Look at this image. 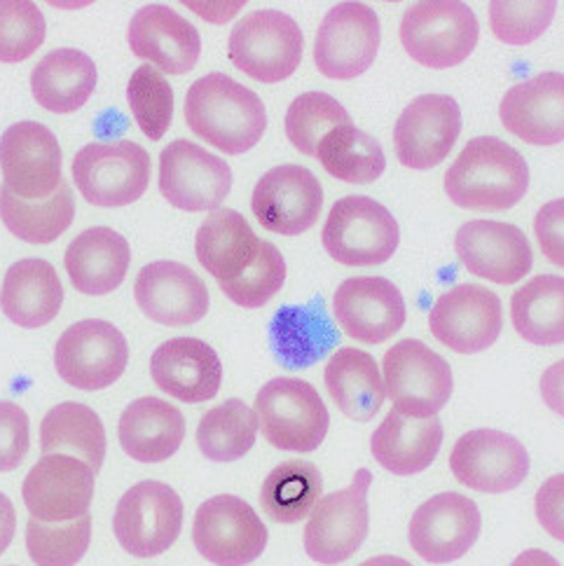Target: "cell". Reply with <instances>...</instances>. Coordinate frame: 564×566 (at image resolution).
Listing matches in <instances>:
<instances>
[{"instance_id": "obj_1", "label": "cell", "mask_w": 564, "mask_h": 566, "mask_svg": "<svg viewBox=\"0 0 564 566\" xmlns=\"http://www.w3.org/2000/svg\"><path fill=\"white\" fill-rule=\"evenodd\" d=\"M186 123L190 132L226 155L255 148L268 129L263 101L226 73L199 77L186 94Z\"/></svg>"}, {"instance_id": "obj_2", "label": "cell", "mask_w": 564, "mask_h": 566, "mask_svg": "<svg viewBox=\"0 0 564 566\" xmlns=\"http://www.w3.org/2000/svg\"><path fill=\"white\" fill-rule=\"evenodd\" d=\"M530 167L506 140L494 136L471 138L446 174L452 205L469 211H506L528 195Z\"/></svg>"}, {"instance_id": "obj_3", "label": "cell", "mask_w": 564, "mask_h": 566, "mask_svg": "<svg viewBox=\"0 0 564 566\" xmlns=\"http://www.w3.org/2000/svg\"><path fill=\"white\" fill-rule=\"evenodd\" d=\"M258 429L276 450L307 454L318 450L328 433V410L305 379L276 377L255 396Z\"/></svg>"}, {"instance_id": "obj_4", "label": "cell", "mask_w": 564, "mask_h": 566, "mask_svg": "<svg viewBox=\"0 0 564 566\" xmlns=\"http://www.w3.org/2000/svg\"><path fill=\"white\" fill-rule=\"evenodd\" d=\"M478 19L459 0L415 3L400 19V43L412 62L442 71L464 64L478 45Z\"/></svg>"}, {"instance_id": "obj_5", "label": "cell", "mask_w": 564, "mask_h": 566, "mask_svg": "<svg viewBox=\"0 0 564 566\" xmlns=\"http://www.w3.org/2000/svg\"><path fill=\"white\" fill-rule=\"evenodd\" d=\"M321 241L340 265L375 268L394 258L400 230L396 218L379 201L352 195L335 201Z\"/></svg>"}, {"instance_id": "obj_6", "label": "cell", "mask_w": 564, "mask_h": 566, "mask_svg": "<svg viewBox=\"0 0 564 566\" xmlns=\"http://www.w3.org/2000/svg\"><path fill=\"white\" fill-rule=\"evenodd\" d=\"M305 50V35L293 17L279 10H258L237 22L228 54L234 69L258 83L274 85L291 77Z\"/></svg>"}, {"instance_id": "obj_7", "label": "cell", "mask_w": 564, "mask_h": 566, "mask_svg": "<svg viewBox=\"0 0 564 566\" xmlns=\"http://www.w3.org/2000/svg\"><path fill=\"white\" fill-rule=\"evenodd\" d=\"M385 389L394 410L412 417H436L455 389L450 363L419 339H400L382 360Z\"/></svg>"}, {"instance_id": "obj_8", "label": "cell", "mask_w": 564, "mask_h": 566, "mask_svg": "<svg viewBox=\"0 0 564 566\" xmlns=\"http://www.w3.org/2000/svg\"><path fill=\"white\" fill-rule=\"evenodd\" d=\"M73 180L94 207H129L148 190L150 155L134 140L90 144L73 157Z\"/></svg>"}, {"instance_id": "obj_9", "label": "cell", "mask_w": 564, "mask_h": 566, "mask_svg": "<svg viewBox=\"0 0 564 566\" xmlns=\"http://www.w3.org/2000/svg\"><path fill=\"white\" fill-rule=\"evenodd\" d=\"M184 530V501L165 482L144 480L119 499L113 532L123 551L138 559L167 553Z\"/></svg>"}, {"instance_id": "obj_10", "label": "cell", "mask_w": 564, "mask_h": 566, "mask_svg": "<svg viewBox=\"0 0 564 566\" xmlns=\"http://www.w3.org/2000/svg\"><path fill=\"white\" fill-rule=\"evenodd\" d=\"M129 347L113 323L101 318L80 321L66 328L54 345L59 377L80 391L108 389L125 375Z\"/></svg>"}, {"instance_id": "obj_11", "label": "cell", "mask_w": 564, "mask_h": 566, "mask_svg": "<svg viewBox=\"0 0 564 566\" xmlns=\"http://www.w3.org/2000/svg\"><path fill=\"white\" fill-rule=\"evenodd\" d=\"M268 527L251 505L232 494L205 501L195 513L192 543L216 566H247L268 548Z\"/></svg>"}, {"instance_id": "obj_12", "label": "cell", "mask_w": 564, "mask_h": 566, "mask_svg": "<svg viewBox=\"0 0 564 566\" xmlns=\"http://www.w3.org/2000/svg\"><path fill=\"white\" fill-rule=\"evenodd\" d=\"M373 475L356 471L349 488L321 499L305 527V553L318 564L352 559L368 536V490Z\"/></svg>"}, {"instance_id": "obj_13", "label": "cell", "mask_w": 564, "mask_h": 566, "mask_svg": "<svg viewBox=\"0 0 564 566\" xmlns=\"http://www.w3.org/2000/svg\"><path fill=\"white\" fill-rule=\"evenodd\" d=\"M232 190V169L223 157L192 140H174L159 155V192L174 209L216 211Z\"/></svg>"}, {"instance_id": "obj_14", "label": "cell", "mask_w": 564, "mask_h": 566, "mask_svg": "<svg viewBox=\"0 0 564 566\" xmlns=\"http://www.w3.org/2000/svg\"><path fill=\"white\" fill-rule=\"evenodd\" d=\"M379 50V19L366 3H337L318 27L314 64L331 80L364 75Z\"/></svg>"}, {"instance_id": "obj_15", "label": "cell", "mask_w": 564, "mask_h": 566, "mask_svg": "<svg viewBox=\"0 0 564 566\" xmlns=\"http://www.w3.org/2000/svg\"><path fill=\"white\" fill-rule=\"evenodd\" d=\"M450 471L469 490L503 494L525 482L530 473V454L525 444L509 433L476 429L455 442Z\"/></svg>"}, {"instance_id": "obj_16", "label": "cell", "mask_w": 564, "mask_h": 566, "mask_svg": "<svg viewBox=\"0 0 564 566\" xmlns=\"http://www.w3.org/2000/svg\"><path fill=\"white\" fill-rule=\"evenodd\" d=\"M3 186L24 201L52 197L62 180V148L40 123H17L0 138Z\"/></svg>"}, {"instance_id": "obj_17", "label": "cell", "mask_w": 564, "mask_h": 566, "mask_svg": "<svg viewBox=\"0 0 564 566\" xmlns=\"http://www.w3.org/2000/svg\"><path fill=\"white\" fill-rule=\"evenodd\" d=\"M501 300L478 283L442 293L429 314L431 335L457 354H480L490 349L501 335Z\"/></svg>"}, {"instance_id": "obj_18", "label": "cell", "mask_w": 564, "mask_h": 566, "mask_svg": "<svg viewBox=\"0 0 564 566\" xmlns=\"http://www.w3.org/2000/svg\"><path fill=\"white\" fill-rule=\"evenodd\" d=\"M461 134V108L452 96L425 94L400 113L394 148L403 167L427 171L450 155Z\"/></svg>"}, {"instance_id": "obj_19", "label": "cell", "mask_w": 564, "mask_h": 566, "mask_svg": "<svg viewBox=\"0 0 564 566\" xmlns=\"http://www.w3.org/2000/svg\"><path fill=\"white\" fill-rule=\"evenodd\" d=\"M251 209L268 232L297 237L316 226L324 209V190L310 169L281 165L258 180Z\"/></svg>"}, {"instance_id": "obj_20", "label": "cell", "mask_w": 564, "mask_h": 566, "mask_svg": "<svg viewBox=\"0 0 564 566\" xmlns=\"http://www.w3.org/2000/svg\"><path fill=\"white\" fill-rule=\"evenodd\" d=\"M482 517L476 501L442 492L415 511L408 538L412 551L429 564H450L464 557L480 536Z\"/></svg>"}, {"instance_id": "obj_21", "label": "cell", "mask_w": 564, "mask_h": 566, "mask_svg": "<svg viewBox=\"0 0 564 566\" xmlns=\"http://www.w3.org/2000/svg\"><path fill=\"white\" fill-rule=\"evenodd\" d=\"M96 473L69 454H45L29 471L22 496L38 522H73L90 515Z\"/></svg>"}, {"instance_id": "obj_22", "label": "cell", "mask_w": 564, "mask_h": 566, "mask_svg": "<svg viewBox=\"0 0 564 566\" xmlns=\"http://www.w3.org/2000/svg\"><path fill=\"white\" fill-rule=\"evenodd\" d=\"M337 326L364 345H382L406 323V300L385 276H354L333 297Z\"/></svg>"}, {"instance_id": "obj_23", "label": "cell", "mask_w": 564, "mask_h": 566, "mask_svg": "<svg viewBox=\"0 0 564 566\" xmlns=\"http://www.w3.org/2000/svg\"><path fill=\"white\" fill-rule=\"evenodd\" d=\"M138 310L159 326H195L209 312V289L188 265L157 260L138 272L134 283Z\"/></svg>"}, {"instance_id": "obj_24", "label": "cell", "mask_w": 564, "mask_h": 566, "mask_svg": "<svg viewBox=\"0 0 564 566\" xmlns=\"http://www.w3.org/2000/svg\"><path fill=\"white\" fill-rule=\"evenodd\" d=\"M455 251L473 276L499 286H511L525 279L534 265L525 232L497 220L464 222L455 237Z\"/></svg>"}, {"instance_id": "obj_25", "label": "cell", "mask_w": 564, "mask_h": 566, "mask_svg": "<svg viewBox=\"0 0 564 566\" xmlns=\"http://www.w3.org/2000/svg\"><path fill=\"white\" fill-rule=\"evenodd\" d=\"M501 125L530 146L564 140V73H539L513 85L499 106Z\"/></svg>"}, {"instance_id": "obj_26", "label": "cell", "mask_w": 564, "mask_h": 566, "mask_svg": "<svg viewBox=\"0 0 564 566\" xmlns=\"http://www.w3.org/2000/svg\"><path fill=\"white\" fill-rule=\"evenodd\" d=\"M132 52L169 75L190 73L201 54L199 31L169 6H144L127 31Z\"/></svg>"}, {"instance_id": "obj_27", "label": "cell", "mask_w": 564, "mask_h": 566, "mask_svg": "<svg viewBox=\"0 0 564 566\" xmlns=\"http://www.w3.org/2000/svg\"><path fill=\"white\" fill-rule=\"evenodd\" d=\"M150 375L176 400L207 402L220 391L223 381V363L213 347L197 337H174L159 345L150 358Z\"/></svg>"}, {"instance_id": "obj_28", "label": "cell", "mask_w": 564, "mask_h": 566, "mask_svg": "<svg viewBox=\"0 0 564 566\" xmlns=\"http://www.w3.org/2000/svg\"><path fill=\"white\" fill-rule=\"evenodd\" d=\"M270 345L289 370H305L328 356L337 347V328L324 307V297L281 307L270 321Z\"/></svg>"}, {"instance_id": "obj_29", "label": "cell", "mask_w": 564, "mask_h": 566, "mask_svg": "<svg viewBox=\"0 0 564 566\" xmlns=\"http://www.w3.org/2000/svg\"><path fill=\"white\" fill-rule=\"evenodd\" d=\"M129 262L127 239L111 228H92L77 234L64 255L71 283L85 295H108L123 286Z\"/></svg>"}, {"instance_id": "obj_30", "label": "cell", "mask_w": 564, "mask_h": 566, "mask_svg": "<svg viewBox=\"0 0 564 566\" xmlns=\"http://www.w3.org/2000/svg\"><path fill=\"white\" fill-rule=\"evenodd\" d=\"M442 444L438 417L412 419L391 410L370 438V452L382 469L394 475H417L436 461Z\"/></svg>"}, {"instance_id": "obj_31", "label": "cell", "mask_w": 564, "mask_h": 566, "mask_svg": "<svg viewBox=\"0 0 564 566\" xmlns=\"http://www.w3.org/2000/svg\"><path fill=\"white\" fill-rule=\"evenodd\" d=\"M263 239H258L249 220L234 209H216L201 222L195 237L199 265L218 283H228L244 274L260 253Z\"/></svg>"}, {"instance_id": "obj_32", "label": "cell", "mask_w": 564, "mask_h": 566, "mask_svg": "<svg viewBox=\"0 0 564 566\" xmlns=\"http://www.w3.org/2000/svg\"><path fill=\"white\" fill-rule=\"evenodd\" d=\"M64 286L48 260L27 258L8 270L0 310L19 328H43L62 312Z\"/></svg>"}, {"instance_id": "obj_33", "label": "cell", "mask_w": 564, "mask_h": 566, "mask_svg": "<svg viewBox=\"0 0 564 566\" xmlns=\"http://www.w3.org/2000/svg\"><path fill=\"white\" fill-rule=\"evenodd\" d=\"M123 450L140 463H159L174 457L186 438V419L163 398H138L125 408L117 427Z\"/></svg>"}, {"instance_id": "obj_34", "label": "cell", "mask_w": 564, "mask_h": 566, "mask_svg": "<svg viewBox=\"0 0 564 566\" xmlns=\"http://www.w3.org/2000/svg\"><path fill=\"white\" fill-rule=\"evenodd\" d=\"M96 90V66L80 50H54L31 73V92L50 113L69 115L83 108Z\"/></svg>"}, {"instance_id": "obj_35", "label": "cell", "mask_w": 564, "mask_h": 566, "mask_svg": "<svg viewBox=\"0 0 564 566\" xmlns=\"http://www.w3.org/2000/svg\"><path fill=\"white\" fill-rule=\"evenodd\" d=\"M326 389L337 410L354 421H370L385 406L387 389L370 354L342 347L328 360Z\"/></svg>"}, {"instance_id": "obj_36", "label": "cell", "mask_w": 564, "mask_h": 566, "mask_svg": "<svg viewBox=\"0 0 564 566\" xmlns=\"http://www.w3.org/2000/svg\"><path fill=\"white\" fill-rule=\"evenodd\" d=\"M515 333L536 347L564 345V276L541 274L511 300Z\"/></svg>"}, {"instance_id": "obj_37", "label": "cell", "mask_w": 564, "mask_h": 566, "mask_svg": "<svg viewBox=\"0 0 564 566\" xmlns=\"http://www.w3.org/2000/svg\"><path fill=\"white\" fill-rule=\"evenodd\" d=\"M40 450L45 454L80 457L98 473L106 457V429L98 415L83 402H62L40 423Z\"/></svg>"}, {"instance_id": "obj_38", "label": "cell", "mask_w": 564, "mask_h": 566, "mask_svg": "<svg viewBox=\"0 0 564 566\" xmlns=\"http://www.w3.org/2000/svg\"><path fill=\"white\" fill-rule=\"evenodd\" d=\"M0 218L17 239L43 247L52 244L71 228L75 201L66 184L59 186V190L43 201H24L3 186L0 188Z\"/></svg>"}, {"instance_id": "obj_39", "label": "cell", "mask_w": 564, "mask_h": 566, "mask_svg": "<svg viewBox=\"0 0 564 566\" xmlns=\"http://www.w3.org/2000/svg\"><path fill=\"white\" fill-rule=\"evenodd\" d=\"M328 176L352 186H368L385 174L387 157L379 140L356 129L352 123L328 132L314 155Z\"/></svg>"}, {"instance_id": "obj_40", "label": "cell", "mask_w": 564, "mask_h": 566, "mask_svg": "<svg viewBox=\"0 0 564 566\" xmlns=\"http://www.w3.org/2000/svg\"><path fill=\"white\" fill-rule=\"evenodd\" d=\"M324 492V478L310 461H284L265 478L260 505L270 520L295 524L305 520Z\"/></svg>"}, {"instance_id": "obj_41", "label": "cell", "mask_w": 564, "mask_h": 566, "mask_svg": "<svg viewBox=\"0 0 564 566\" xmlns=\"http://www.w3.org/2000/svg\"><path fill=\"white\" fill-rule=\"evenodd\" d=\"M258 436V417L244 400L232 398L199 419L197 444L201 454L216 463H230L247 457Z\"/></svg>"}, {"instance_id": "obj_42", "label": "cell", "mask_w": 564, "mask_h": 566, "mask_svg": "<svg viewBox=\"0 0 564 566\" xmlns=\"http://www.w3.org/2000/svg\"><path fill=\"white\" fill-rule=\"evenodd\" d=\"M92 517L73 522H38L27 524V551L38 566H75L90 551Z\"/></svg>"}, {"instance_id": "obj_43", "label": "cell", "mask_w": 564, "mask_h": 566, "mask_svg": "<svg viewBox=\"0 0 564 566\" xmlns=\"http://www.w3.org/2000/svg\"><path fill=\"white\" fill-rule=\"evenodd\" d=\"M342 125H349V113L326 92L300 94L286 113V136L307 157L316 155L321 138Z\"/></svg>"}, {"instance_id": "obj_44", "label": "cell", "mask_w": 564, "mask_h": 566, "mask_svg": "<svg viewBox=\"0 0 564 566\" xmlns=\"http://www.w3.org/2000/svg\"><path fill=\"white\" fill-rule=\"evenodd\" d=\"M127 104L138 129L150 140L163 138L174 119V90L167 77L150 64L132 73L127 83Z\"/></svg>"}, {"instance_id": "obj_45", "label": "cell", "mask_w": 564, "mask_h": 566, "mask_svg": "<svg viewBox=\"0 0 564 566\" xmlns=\"http://www.w3.org/2000/svg\"><path fill=\"white\" fill-rule=\"evenodd\" d=\"M286 281V260L272 241L263 239V247L253 265L234 281L220 283V291L230 297L234 305L244 310H260L281 291Z\"/></svg>"}, {"instance_id": "obj_46", "label": "cell", "mask_w": 564, "mask_h": 566, "mask_svg": "<svg viewBox=\"0 0 564 566\" xmlns=\"http://www.w3.org/2000/svg\"><path fill=\"white\" fill-rule=\"evenodd\" d=\"M45 17L31 0H0V62H24L45 43Z\"/></svg>"}, {"instance_id": "obj_47", "label": "cell", "mask_w": 564, "mask_h": 566, "mask_svg": "<svg viewBox=\"0 0 564 566\" xmlns=\"http://www.w3.org/2000/svg\"><path fill=\"white\" fill-rule=\"evenodd\" d=\"M557 3L555 0H536V3H511V0H494L490 3L492 33L506 45L525 48L532 45L549 31Z\"/></svg>"}, {"instance_id": "obj_48", "label": "cell", "mask_w": 564, "mask_h": 566, "mask_svg": "<svg viewBox=\"0 0 564 566\" xmlns=\"http://www.w3.org/2000/svg\"><path fill=\"white\" fill-rule=\"evenodd\" d=\"M29 448V415L10 400H0V473L22 467Z\"/></svg>"}, {"instance_id": "obj_49", "label": "cell", "mask_w": 564, "mask_h": 566, "mask_svg": "<svg viewBox=\"0 0 564 566\" xmlns=\"http://www.w3.org/2000/svg\"><path fill=\"white\" fill-rule=\"evenodd\" d=\"M534 234L541 253L564 270V197L543 205L534 218Z\"/></svg>"}, {"instance_id": "obj_50", "label": "cell", "mask_w": 564, "mask_h": 566, "mask_svg": "<svg viewBox=\"0 0 564 566\" xmlns=\"http://www.w3.org/2000/svg\"><path fill=\"white\" fill-rule=\"evenodd\" d=\"M534 509L541 527L564 543V473L553 475L541 484Z\"/></svg>"}, {"instance_id": "obj_51", "label": "cell", "mask_w": 564, "mask_h": 566, "mask_svg": "<svg viewBox=\"0 0 564 566\" xmlns=\"http://www.w3.org/2000/svg\"><path fill=\"white\" fill-rule=\"evenodd\" d=\"M541 398L553 412L564 417V360L553 363V366L543 373Z\"/></svg>"}, {"instance_id": "obj_52", "label": "cell", "mask_w": 564, "mask_h": 566, "mask_svg": "<svg viewBox=\"0 0 564 566\" xmlns=\"http://www.w3.org/2000/svg\"><path fill=\"white\" fill-rule=\"evenodd\" d=\"M14 532H17L14 505L3 492H0V555H3L10 548Z\"/></svg>"}, {"instance_id": "obj_53", "label": "cell", "mask_w": 564, "mask_h": 566, "mask_svg": "<svg viewBox=\"0 0 564 566\" xmlns=\"http://www.w3.org/2000/svg\"><path fill=\"white\" fill-rule=\"evenodd\" d=\"M511 566H562L553 555H549L546 551H539V548H532V551H525L520 553Z\"/></svg>"}, {"instance_id": "obj_54", "label": "cell", "mask_w": 564, "mask_h": 566, "mask_svg": "<svg viewBox=\"0 0 564 566\" xmlns=\"http://www.w3.org/2000/svg\"><path fill=\"white\" fill-rule=\"evenodd\" d=\"M358 566H412V564L406 562L403 557L379 555V557H373V559H368V562H364V564H358Z\"/></svg>"}]
</instances>
